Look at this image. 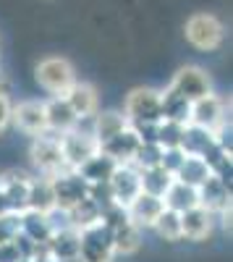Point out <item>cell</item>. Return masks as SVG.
Returning a JSON list of instances; mask_svg holds the SVG:
<instances>
[{
  "instance_id": "5",
  "label": "cell",
  "mask_w": 233,
  "mask_h": 262,
  "mask_svg": "<svg viewBox=\"0 0 233 262\" xmlns=\"http://www.w3.org/2000/svg\"><path fill=\"white\" fill-rule=\"evenodd\" d=\"M58 139H60V149L68 168H79L84 160H89L100 149V142L92 134V121L87 126H84V121H79L76 128L63 131V134H58Z\"/></svg>"
},
{
  "instance_id": "7",
  "label": "cell",
  "mask_w": 233,
  "mask_h": 262,
  "mask_svg": "<svg viewBox=\"0 0 233 262\" xmlns=\"http://www.w3.org/2000/svg\"><path fill=\"white\" fill-rule=\"evenodd\" d=\"M189 123L207 128L209 134H223L228 128V113H225V100L209 92L199 100L192 102V113H189Z\"/></svg>"
},
{
  "instance_id": "25",
  "label": "cell",
  "mask_w": 233,
  "mask_h": 262,
  "mask_svg": "<svg viewBox=\"0 0 233 262\" xmlns=\"http://www.w3.org/2000/svg\"><path fill=\"white\" fill-rule=\"evenodd\" d=\"M126 126H129V121H126V116L118 113V111H97L92 116V134H95L97 142H105V139L115 137Z\"/></svg>"
},
{
  "instance_id": "22",
  "label": "cell",
  "mask_w": 233,
  "mask_h": 262,
  "mask_svg": "<svg viewBox=\"0 0 233 262\" xmlns=\"http://www.w3.org/2000/svg\"><path fill=\"white\" fill-rule=\"evenodd\" d=\"M45 249L53 259H68L79 254V231L76 228H60L53 231L45 242Z\"/></svg>"
},
{
  "instance_id": "33",
  "label": "cell",
  "mask_w": 233,
  "mask_h": 262,
  "mask_svg": "<svg viewBox=\"0 0 233 262\" xmlns=\"http://www.w3.org/2000/svg\"><path fill=\"white\" fill-rule=\"evenodd\" d=\"M183 158H186V152H183L181 147H165V149H162V158H160V165H162L168 173H176L178 165L183 163Z\"/></svg>"
},
{
  "instance_id": "11",
  "label": "cell",
  "mask_w": 233,
  "mask_h": 262,
  "mask_svg": "<svg viewBox=\"0 0 233 262\" xmlns=\"http://www.w3.org/2000/svg\"><path fill=\"white\" fill-rule=\"evenodd\" d=\"M108 186H110V194L118 205H129L134 196L142 191V176H139V168L134 163H121L115 165V170L110 173L108 179Z\"/></svg>"
},
{
  "instance_id": "34",
  "label": "cell",
  "mask_w": 233,
  "mask_h": 262,
  "mask_svg": "<svg viewBox=\"0 0 233 262\" xmlns=\"http://www.w3.org/2000/svg\"><path fill=\"white\" fill-rule=\"evenodd\" d=\"M11 107H13L11 97L8 95H0V137H3L6 128L11 126Z\"/></svg>"
},
{
  "instance_id": "20",
  "label": "cell",
  "mask_w": 233,
  "mask_h": 262,
  "mask_svg": "<svg viewBox=\"0 0 233 262\" xmlns=\"http://www.w3.org/2000/svg\"><path fill=\"white\" fill-rule=\"evenodd\" d=\"M162 202H165V207H171L176 212H186V210H192V207L199 205V191L192 184L173 179V184L168 186V191L162 196Z\"/></svg>"
},
{
  "instance_id": "15",
  "label": "cell",
  "mask_w": 233,
  "mask_h": 262,
  "mask_svg": "<svg viewBox=\"0 0 233 262\" xmlns=\"http://www.w3.org/2000/svg\"><path fill=\"white\" fill-rule=\"evenodd\" d=\"M197 191H199V207L209 210L213 215L223 212L230 205V184L218 179L215 173H209V176L197 186Z\"/></svg>"
},
{
  "instance_id": "31",
  "label": "cell",
  "mask_w": 233,
  "mask_h": 262,
  "mask_svg": "<svg viewBox=\"0 0 233 262\" xmlns=\"http://www.w3.org/2000/svg\"><path fill=\"white\" fill-rule=\"evenodd\" d=\"M183 126L186 123H178V121H171V118H160L155 123V142L165 149V147H178L181 144V134H183Z\"/></svg>"
},
{
  "instance_id": "4",
  "label": "cell",
  "mask_w": 233,
  "mask_h": 262,
  "mask_svg": "<svg viewBox=\"0 0 233 262\" xmlns=\"http://www.w3.org/2000/svg\"><path fill=\"white\" fill-rule=\"evenodd\" d=\"M79 257L84 262H113L115 259L113 231L102 223V217L97 223L79 231Z\"/></svg>"
},
{
  "instance_id": "3",
  "label": "cell",
  "mask_w": 233,
  "mask_h": 262,
  "mask_svg": "<svg viewBox=\"0 0 233 262\" xmlns=\"http://www.w3.org/2000/svg\"><path fill=\"white\" fill-rule=\"evenodd\" d=\"M34 79L48 95H66L71 90V84L76 81V69L71 66L68 58L50 55L37 63Z\"/></svg>"
},
{
  "instance_id": "19",
  "label": "cell",
  "mask_w": 233,
  "mask_h": 262,
  "mask_svg": "<svg viewBox=\"0 0 233 262\" xmlns=\"http://www.w3.org/2000/svg\"><path fill=\"white\" fill-rule=\"evenodd\" d=\"M189 113H192V100H186L183 95H178L171 84L160 90V116L171 118L178 123H189Z\"/></svg>"
},
{
  "instance_id": "21",
  "label": "cell",
  "mask_w": 233,
  "mask_h": 262,
  "mask_svg": "<svg viewBox=\"0 0 233 262\" xmlns=\"http://www.w3.org/2000/svg\"><path fill=\"white\" fill-rule=\"evenodd\" d=\"M115 160L113 158H108L102 149H97L95 155L89 158V160H84L76 170H79V176L87 181V184H102V181H108L110 179V173L115 170Z\"/></svg>"
},
{
  "instance_id": "13",
  "label": "cell",
  "mask_w": 233,
  "mask_h": 262,
  "mask_svg": "<svg viewBox=\"0 0 233 262\" xmlns=\"http://www.w3.org/2000/svg\"><path fill=\"white\" fill-rule=\"evenodd\" d=\"M68 100V105H71V111L76 113V118L79 121H92V116L100 111V95H97V90L92 84H87V81H74L71 84V90L63 95Z\"/></svg>"
},
{
  "instance_id": "17",
  "label": "cell",
  "mask_w": 233,
  "mask_h": 262,
  "mask_svg": "<svg viewBox=\"0 0 233 262\" xmlns=\"http://www.w3.org/2000/svg\"><path fill=\"white\" fill-rule=\"evenodd\" d=\"M45 121H48V131H53V134L71 131V128H76V123H79L76 113L71 111L68 100L63 97V95H53V97L45 102Z\"/></svg>"
},
{
  "instance_id": "32",
  "label": "cell",
  "mask_w": 233,
  "mask_h": 262,
  "mask_svg": "<svg viewBox=\"0 0 233 262\" xmlns=\"http://www.w3.org/2000/svg\"><path fill=\"white\" fill-rule=\"evenodd\" d=\"M160 158H162V147H160L157 142H142L131 163H134L139 170H144V168L160 165Z\"/></svg>"
},
{
  "instance_id": "26",
  "label": "cell",
  "mask_w": 233,
  "mask_h": 262,
  "mask_svg": "<svg viewBox=\"0 0 233 262\" xmlns=\"http://www.w3.org/2000/svg\"><path fill=\"white\" fill-rule=\"evenodd\" d=\"M218 137L215 134H209L207 128H202V126H194V123H186L183 126V134H181V149L186 152V155H197V158H202L204 155V149L213 144Z\"/></svg>"
},
{
  "instance_id": "9",
  "label": "cell",
  "mask_w": 233,
  "mask_h": 262,
  "mask_svg": "<svg viewBox=\"0 0 233 262\" xmlns=\"http://www.w3.org/2000/svg\"><path fill=\"white\" fill-rule=\"evenodd\" d=\"M11 126H16L21 134L27 137H39L48 131L45 121V102L39 100H24L11 107Z\"/></svg>"
},
{
  "instance_id": "2",
  "label": "cell",
  "mask_w": 233,
  "mask_h": 262,
  "mask_svg": "<svg viewBox=\"0 0 233 262\" xmlns=\"http://www.w3.org/2000/svg\"><path fill=\"white\" fill-rule=\"evenodd\" d=\"M29 158L32 165L37 170V176H58V173L68 170L66 158H63V149H60V139L53 131H45L39 137H32V147H29Z\"/></svg>"
},
{
  "instance_id": "30",
  "label": "cell",
  "mask_w": 233,
  "mask_h": 262,
  "mask_svg": "<svg viewBox=\"0 0 233 262\" xmlns=\"http://www.w3.org/2000/svg\"><path fill=\"white\" fill-rule=\"evenodd\" d=\"M66 215H68L71 228H76V231H81V228H87V226L97 223L100 217H102V215H100V207L89 200V196H84L79 205H74L71 210H66Z\"/></svg>"
},
{
  "instance_id": "10",
  "label": "cell",
  "mask_w": 233,
  "mask_h": 262,
  "mask_svg": "<svg viewBox=\"0 0 233 262\" xmlns=\"http://www.w3.org/2000/svg\"><path fill=\"white\" fill-rule=\"evenodd\" d=\"M171 86L192 102L213 92L209 74L204 69H199V66H181V69L176 71V76H173V81H171Z\"/></svg>"
},
{
  "instance_id": "23",
  "label": "cell",
  "mask_w": 233,
  "mask_h": 262,
  "mask_svg": "<svg viewBox=\"0 0 233 262\" xmlns=\"http://www.w3.org/2000/svg\"><path fill=\"white\" fill-rule=\"evenodd\" d=\"M55 207V194H53V184L48 176H32L29 181V194H27V210H37V212H50Z\"/></svg>"
},
{
  "instance_id": "16",
  "label": "cell",
  "mask_w": 233,
  "mask_h": 262,
  "mask_svg": "<svg viewBox=\"0 0 233 262\" xmlns=\"http://www.w3.org/2000/svg\"><path fill=\"white\" fill-rule=\"evenodd\" d=\"M139 144H142V139L134 134V128H131V126H126L123 131H118L115 137L100 142V149L121 165V163H131V160H134Z\"/></svg>"
},
{
  "instance_id": "6",
  "label": "cell",
  "mask_w": 233,
  "mask_h": 262,
  "mask_svg": "<svg viewBox=\"0 0 233 262\" xmlns=\"http://www.w3.org/2000/svg\"><path fill=\"white\" fill-rule=\"evenodd\" d=\"M123 116L129 123H157L160 116V90L134 86L123 100Z\"/></svg>"
},
{
  "instance_id": "14",
  "label": "cell",
  "mask_w": 233,
  "mask_h": 262,
  "mask_svg": "<svg viewBox=\"0 0 233 262\" xmlns=\"http://www.w3.org/2000/svg\"><path fill=\"white\" fill-rule=\"evenodd\" d=\"M162 207H165L162 196L139 191L134 200L126 205V212H129L131 223H136V226L144 231V228H152V226H155V221H157V215L162 212Z\"/></svg>"
},
{
  "instance_id": "18",
  "label": "cell",
  "mask_w": 233,
  "mask_h": 262,
  "mask_svg": "<svg viewBox=\"0 0 233 262\" xmlns=\"http://www.w3.org/2000/svg\"><path fill=\"white\" fill-rule=\"evenodd\" d=\"M18 231L24 233L27 238H32L34 244H45L50 238V233H53L48 212H37V210L18 212Z\"/></svg>"
},
{
  "instance_id": "12",
  "label": "cell",
  "mask_w": 233,
  "mask_h": 262,
  "mask_svg": "<svg viewBox=\"0 0 233 262\" xmlns=\"http://www.w3.org/2000/svg\"><path fill=\"white\" fill-rule=\"evenodd\" d=\"M215 231V215L204 210V207H192L181 212V238H186V242H207L209 236H213Z\"/></svg>"
},
{
  "instance_id": "28",
  "label": "cell",
  "mask_w": 233,
  "mask_h": 262,
  "mask_svg": "<svg viewBox=\"0 0 233 262\" xmlns=\"http://www.w3.org/2000/svg\"><path fill=\"white\" fill-rule=\"evenodd\" d=\"M152 231L162 238V242H171V244L183 242V238H181V212H176L171 207H162V212L157 215Z\"/></svg>"
},
{
  "instance_id": "27",
  "label": "cell",
  "mask_w": 233,
  "mask_h": 262,
  "mask_svg": "<svg viewBox=\"0 0 233 262\" xmlns=\"http://www.w3.org/2000/svg\"><path fill=\"white\" fill-rule=\"evenodd\" d=\"M139 176H142V191L155 194V196H165L168 186L173 184V173H168L162 165L144 168V170H139Z\"/></svg>"
},
{
  "instance_id": "24",
  "label": "cell",
  "mask_w": 233,
  "mask_h": 262,
  "mask_svg": "<svg viewBox=\"0 0 233 262\" xmlns=\"http://www.w3.org/2000/svg\"><path fill=\"white\" fill-rule=\"evenodd\" d=\"M110 231H113V249H115V254H136L142 249L144 231L136 223L126 221V223H121L118 228H110Z\"/></svg>"
},
{
  "instance_id": "29",
  "label": "cell",
  "mask_w": 233,
  "mask_h": 262,
  "mask_svg": "<svg viewBox=\"0 0 233 262\" xmlns=\"http://www.w3.org/2000/svg\"><path fill=\"white\" fill-rule=\"evenodd\" d=\"M207 176H209V168H207V163H204L202 158H197V155H186L183 163L178 165V170L173 173V179L186 181V184H192V186H199Z\"/></svg>"
},
{
  "instance_id": "8",
  "label": "cell",
  "mask_w": 233,
  "mask_h": 262,
  "mask_svg": "<svg viewBox=\"0 0 233 262\" xmlns=\"http://www.w3.org/2000/svg\"><path fill=\"white\" fill-rule=\"evenodd\" d=\"M53 184V194H55V207L60 210H71L74 205H79L84 196H89V184L79 176L76 168H68L50 179Z\"/></svg>"
},
{
  "instance_id": "1",
  "label": "cell",
  "mask_w": 233,
  "mask_h": 262,
  "mask_svg": "<svg viewBox=\"0 0 233 262\" xmlns=\"http://www.w3.org/2000/svg\"><path fill=\"white\" fill-rule=\"evenodd\" d=\"M183 37H186V42L194 50H199V53H215V50L223 48V42H225V27H223V21L215 13L199 11V13H192L186 18Z\"/></svg>"
}]
</instances>
